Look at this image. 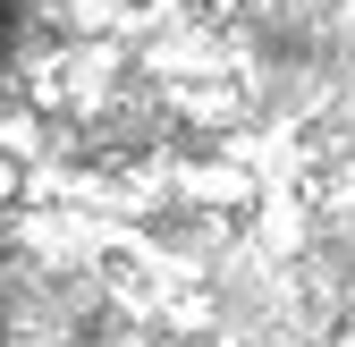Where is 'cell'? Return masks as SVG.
<instances>
[{
	"mask_svg": "<svg viewBox=\"0 0 355 347\" xmlns=\"http://www.w3.org/2000/svg\"><path fill=\"white\" fill-rule=\"evenodd\" d=\"M0 34H9V0H0Z\"/></svg>",
	"mask_w": 355,
	"mask_h": 347,
	"instance_id": "1",
	"label": "cell"
}]
</instances>
